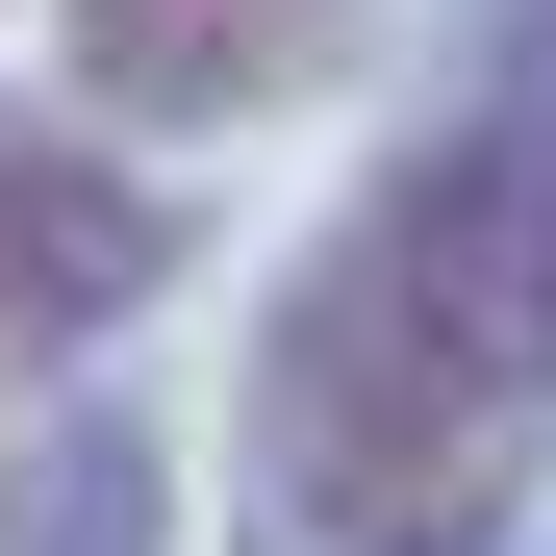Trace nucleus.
I'll return each instance as SVG.
<instances>
[{"label": "nucleus", "mask_w": 556, "mask_h": 556, "mask_svg": "<svg viewBox=\"0 0 556 556\" xmlns=\"http://www.w3.org/2000/svg\"><path fill=\"white\" fill-rule=\"evenodd\" d=\"M203 253L177 228V177L127 127H76V102H0V405H51V380H102V329H152V278Z\"/></svg>", "instance_id": "2"}, {"label": "nucleus", "mask_w": 556, "mask_h": 556, "mask_svg": "<svg viewBox=\"0 0 556 556\" xmlns=\"http://www.w3.org/2000/svg\"><path fill=\"white\" fill-rule=\"evenodd\" d=\"M531 556H556V531H531Z\"/></svg>", "instance_id": "7"}, {"label": "nucleus", "mask_w": 556, "mask_h": 556, "mask_svg": "<svg viewBox=\"0 0 556 556\" xmlns=\"http://www.w3.org/2000/svg\"><path fill=\"white\" fill-rule=\"evenodd\" d=\"M0 556H177V430L127 380L0 405Z\"/></svg>", "instance_id": "4"}, {"label": "nucleus", "mask_w": 556, "mask_h": 556, "mask_svg": "<svg viewBox=\"0 0 556 556\" xmlns=\"http://www.w3.org/2000/svg\"><path fill=\"white\" fill-rule=\"evenodd\" d=\"M531 102H430L253 304V506L278 556H531L556 531V253H531Z\"/></svg>", "instance_id": "1"}, {"label": "nucleus", "mask_w": 556, "mask_h": 556, "mask_svg": "<svg viewBox=\"0 0 556 556\" xmlns=\"http://www.w3.org/2000/svg\"><path fill=\"white\" fill-rule=\"evenodd\" d=\"M531 51H556V0H481V102H531Z\"/></svg>", "instance_id": "5"}, {"label": "nucleus", "mask_w": 556, "mask_h": 556, "mask_svg": "<svg viewBox=\"0 0 556 556\" xmlns=\"http://www.w3.org/2000/svg\"><path fill=\"white\" fill-rule=\"evenodd\" d=\"M51 51H76V127L203 152V127L329 102V76H354V0H51Z\"/></svg>", "instance_id": "3"}, {"label": "nucleus", "mask_w": 556, "mask_h": 556, "mask_svg": "<svg viewBox=\"0 0 556 556\" xmlns=\"http://www.w3.org/2000/svg\"><path fill=\"white\" fill-rule=\"evenodd\" d=\"M531 253H556V152H531Z\"/></svg>", "instance_id": "6"}]
</instances>
